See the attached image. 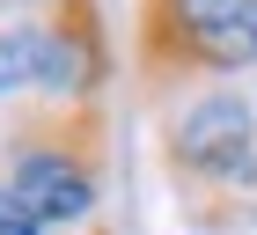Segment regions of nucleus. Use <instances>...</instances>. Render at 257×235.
<instances>
[{"label": "nucleus", "mask_w": 257, "mask_h": 235, "mask_svg": "<svg viewBox=\"0 0 257 235\" xmlns=\"http://www.w3.org/2000/svg\"><path fill=\"white\" fill-rule=\"evenodd\" d=\"M110 74H118V52L96 0H30L22 22H0V96L103 103Z\"/></svg>", "instance_id": "7ed1b4c3"}, {"label": "nucleus", "mask_w": 257, "mask_h": 235, "mask_svg": "<svg viewBox=\"0 0 257 235\" xmlns=\"http://www.w3.org/2000/svg\"><path fill=\"white\" fill-rule=\"evenodd\" d=\"M0 184L37 228H74L96 213L110 176V110L103 103H30L8 118L0 140Z\"/></svg>", "instance_id": "f257e3e1"}, {"label": "nucleus", "mask_w": 257, "mask_h": 235, "mask_svg": "<svg viewBox=\"0 0 257 235\" xmlns=\"http://www.w3.org/2000/svg\"><path fill=\"white\" fill-rule=\"evenodd\" d=\"M8 235H44V228H37V220H22V228H8Z\"/></svg>", "instance_id": "423d86ee"}, {"label": "nucleus", "mask_w": 257, "mask_h": 235, "mask_svg": "<svg viewBox=\"0 0 257 235\" xmlns=\"http://www.w3.org/2000/svg\"><path fill=\"white\" fill-rule=\"evenodd\" d=\"M162 169H169L177 198L198 206V220L220 228V206L235 191H257V110H250V96L206 88L184 110H169V125H162Z\"/></svg>", "instance_id": "20e7f679"}, {"label": "nucleus", "mask_w": 257, "mask_h": 235, "mask_svg": "<svg viewBox=\"0 0 257 235\" xmlns=\"http://www.w3.org/2000/svg\"><path fill=\"white\" fill-rule=\"evenodd\" d=\"M257 66V0H133L125 74L140 96H206Z\"/></svg>", "instance_id": "f03ea898"}, {"label": "nucleus", "mask_w": 257, "mask_h": 235, "mask_svg": "<svg viewBox=\"0 0 257 235\" xmlns=\"http://www.w3.org/2000/svg\"><path fill=\"white\" fill-rule=\"evenodd\" d=\"M22 220H30V213H22V206H15V191L0 184V235H8V228H22Z\"/></svg>", "instance_id": "39448f33"}]
</instances>
